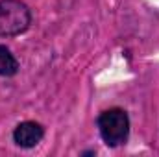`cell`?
<instances>
[{"instance_id":"1","label":"cell","mask_w":159,"mask_h":157,"mask_svg":"<svg viewBox=\"0 0 159 157\" xmlns=\"http://www.w3.org/2000/svg\"><path fill=\"white\" fill-rule=\"evenodd\" d=\"M96 126H98V133H100L102 141L109 148H119L128 142L131 124H129V117L124 109L111 107V109L102 111L98 115Z\"/></svg>"},{"instance_id":"2","label":"cell","mask_w":159,"mask_h":157,"mask_svg":"<svg viewBox=\"0 0 159 157\" xmlns=\"http://www.w3.org/2000/svg\"><path fill=\"white\" fill-rule=\"evenodd\" d=\"M32 26V9L22 0H0V37H15Z\"/></svg>"},{"instance_id":"3","label":"cell","mask_w":159,"mask_h":157,"mask_svg":"<svg viewBox=\"0 0 159 157\" xmlns=\"http://www.w3.org/2000/svg\"><path fill=\"white\" fill-rule=\"evenodd\" d=\"M43 137H44V128L35 120H24L17 124L13 129V142L24 150L35 148L43 141Z\"/></svg>"},{"instance_id":"4","label":"cell","mask_w":159,"mask_h":157,"mask_svg":"<svg viewBox=\"0 0 159 157\" xmlns=\"http://www.w3.org/2000/svg\"><path fill=\"white\" fill-rule=\"evenodd\" d=\"M19 69L20 67H19V61H17L15 54L7 46L0 44V76L11 78V76H15L19 72Z\"/></svg>"}]
</instances>
